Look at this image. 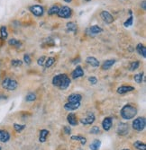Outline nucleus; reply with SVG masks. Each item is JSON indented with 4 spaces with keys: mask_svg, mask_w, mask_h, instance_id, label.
Masks as SVG:
<instances>
[{
    "mask_svg": "<svg viewBox=\"0 0 146 150\" xmlns=\"http://www.w3.org/2000/svg\"><path fill=\"white\" fill-rule=\"evenodd\" d=\"M100 16L102 18V20L105 23H112L114 22V17L111 13L108 11H102L101 13H100Z\"/></svg>",
    "mask_w": 146,
    "mask_h": 150,
    "instance_id": "nucleus-8",
    "label": "nucleus"
},
{
    "mask_svg": "<svg viewBox=\"0 0 146 150\" xmlns=\"http://www.w3.org/2000/svg\"><path fill=\"white\" fill-rule=\"evenodd\" d=\"M71 140H76V141H79L81 143V145H85L87 143V139L82 137V136H72L71 137Z\"/></svg>",
    "mask_w": 146,
    "mask_h": 150,
    "instance_id": "nucleus-26",
    "label": "nucleus"
},
{
    "mask_svg": "<svg viewBox=\"0 0 146 150\" xmlns=\"http://www.w3.org/2000/svg\"><path fill=\"white\" fill-rule=\"evenodd\" d=\"M88 81L90 82V84H92V85H96L98 83V79L95 76H90V77H88Z\"/></svg>",
    "mask_w": 146,
    "mask_h": 150,
    "instance_id": "nucleus-39",
    "label": "nucleus"
},
{
    "mask_svg": "<svg viewBox=\"0 0 146 150\" xmlns=\"http://www.w3.org/2000/svg\"><path fill=\"white\" fill-rule=\"evenodd\" d=\"M67 32H73V33H76L77 30H78V27H77V24L74 23V22H70L67 23Z\"/></svg>",
    "mask_w": 146,
    "mask_h": 150,
    "instance_id": "nucleus-23",
    "label": "nucleus"
},
{
    "mask_svg": "<svg viewBox=\"0 0 146 150\" xmlns=\"http://www.w3.org/2000/svg\"><path fill=\"white\" fill-rule=\"evenodd\" d=\"M82 96L78 93H72L68 97L69 103H80Z\"/></svg>",
    "mask_w": 146,
    "mask_h": 150,
    "instance_id": "nucleus-13",
    "label": "nucleus"
},
{
    "mask_svg": "<svg viewBox=\"0 0 146 150\" xmlns=\"http://www.w3.org/2000/svg\"><path fill=\"white\" fill-rule=\"evenodd\" d=\"M88 31L92 34H98V33L103 32V29L101 28V27H99L98 25H93V26H91L90 28L88 29Z\"/></svg>",
    "mask_w": 146,
    "mask_h": 150,
    "instance_id": "nucleus-21",
    "label": "nucleus"
},
{
    "mask_svg": "<svg viewBox=\"0 0 146 150\" xmlns=\"http://www.w3.org/2000/svg\"><path fill=\"white\" fill-rule=\"evenodd\" d=\"M134 146H135V147L136 149H138V150H146V145H145L144 143L139 141V140L135 141V142L134 143Z\"/></svg>",
    "mask_w": 146,
    "mask_h": 150,
    "instance_id": "nucleus-28",
    "label": "nucleus"
},
{
    "mask_svg": "<svg viewBox=\"0 0 146 150\" xmlns=\"http://www.w3.org/2000/svg\"><path fill=\"white\" fill-rule=\"evenodd\" d=\"M0 150H1V147H0Z\"/></svg>",
    "mask_w": 146,
    "mask_h": 150,
    "instance_id": "nucleus-45",
    "label": "nucleus"
},
{
    "mask_svg": "<svg viewBox=\"0 0 146 150\" xmlns=\"http://www.w3.org/2000/svg\"><path fill=\"white\" fill-rule=\"evenodd\" d=\"M123 150H129V149H123Z\"/></svg>",
    "mask_w": 146,
    "mask_h": 150,
    "instance_id": "nucleus-44",
    "label": "nucleus"
},
{
    "mask_svg": "<svg viewBox=\"0 0 146 150\" xmlns=\"http://www.w3.org/2000/svg\"><path fill=\"white\" fill-rule=\"evenodd\" d=\"M30 11L33 15H34L35 16H42L44 13V9L42 6L39 5H35V6H30Z\"/></svg>",
    "mask_w": 146,
    "mask_h": 150,
    "instance_id": "nucleus-7",
    "label": "nucleus"
},
{
    "mask_svg": "<svg viewBox=\"0 0 146 150\" xmlns=\"http://www.w3.org/2000/svg\"><path fill=\"white\" fill-rule=\"evenodd\" d=\"M142 6V9L143 10H145V0H143L142 1V5H141Z\"/></svg>",
    "mask_w": 146,
    "mask_h": 150,
    "instance_id": "nucleus-41",
    "label": "nucleus"
},
{
    "mask_svg": "<svg viewBox=\"0 0 146 150\" xmlns=\"http://www.w3.org/2000/svg\"><path fill=\"white\" fill-rule=\"evenodd\" d=\"M135 90V87L132 86H120L118 89H117V93H120V94H123V93H129V92H132Z\"/></svg>",
    "mask_w": 146,
    "mask_h": 150,
    "instance_id": "nucleus-15",
    "label": "nucleus"
},
{
    "mask_svg": "<svg viewBox=\"0 0 146 150\" xmlns=\"http://www.w3.org/2000/svg\"><path fill=\"white\" fill-rule=\"evenodd\" d=\"M95 119H96V118H95L94 113L91 112H88L86 118L80 119V122H81V123H82L83 125H91V124L94 123Z\"/></svg>",
    "mask_w": 146,
    "mask_h": 150,
    "instance_id": "nucleus-6",
    "label": "nucleus"
},
{
    "mask_svg": "<svg viewBox=\"0 0 146 150\" xmlns=\"http://www.w3.org/2000/svg\"><path fill=\"white\" fill-rule=\"evenodd\" d=\"M0 36H1L2 40H6L8 33H7V30H6V26H2L0 28Z\"/></svg>",
    "mask_w": 146,
    "mask_h": 150,
    "instance_id": "nucleus-27",
    "label": "nucleus"
},
{
    "mask_svg": "<svg viewBox=\"0 0 146 150\" xmlns=\"http://www.w3.org/2000/svg\"><path fill=\"white\" fill-rule=\"evenodd\" d=\"M142 77H143V74L142 73H140V74H136L134 78H135V81L136 82L137 84H141L142 82Z\"/></svg>",
    "mask_w": 146,
    "mask_h": 150,
    "instance_id": "nucleus-31",
    "label": "nucleus"
},
{
    "mask_svg": "<svg viewBox=\"0 0 146 150\" xmlns=\"http://www.w3.org/2000/svg\"><path fill=\"white\" fill-rule=\"evenodd\" d=\"M64 1H65L66 3H71V0H64Z\"/></svg>",
    "mask_w": 146,
    "mask_h": 150,
    "instance_id": "nucleus-42",
    "label": "nucleus"
},
{
    "mask_svg": "<svg viewBox=\"0 0 146 150\" xmlns=\"http://www.w3.org/2000/svg\"><path fill=\"white\" fill-rule=\"evenodd\" d=\"M35 99H36V95L33 93H28L27 95H26V98H25V100L27 102H33Z\"/></svg>",
    "mask_w": 146,
    "mask_h": 150,
    "instance_id": "nucleus-32",
    "label": "nucleus"
},
{
    "mask_svg": "<svg viewBox=\"0 0 146 150\" xmlns=\"http://www.w3.org/2000/svg\"><path fill=\"white\" fill-rule=\"evenodd\" d=\"M128 131H129V127L125 123H120L116 129L117 134L121 135V136H125V135L128 134Z\"/></svg>",
    "mask_w": 146,
    "mask_h": 150,
    "instance_id": "nucleus-9",
    "label": "nucleus"
},
{
    "mask_svg": "<svg viewBox=\"0 0 146 150\" xmlns=\"http://www.w3.org/2000/svg\"><path fill=\"white\" fill-rule=\"evenodd\" d=\"M8 44L9 45H11V46H15V47H16V48H20L21 46H22V42H20V40H16V39H10L9 40H8Z\"/></svg>",
    "mask_w": 146,
    "mask_h": 150,
    "instance_id": "nucleus-24",
    "label": "nucleus"
},
{
    "mask_svg": "<svg viewBox=\"0 0 146 150\" xmlns=\"http://www.w3.org/2000/svg\"><path fill=\"white\" fill-rule=\"evenodd\" d=\"M52 85L59 87L61 90L67 89L71 85V79L66 74L57 75L52 79Z\"/></svg>",
    "mask_w": 146,
    "mask_h": 150,
    "instance_id": "nucleus-1",
    "label": "nucleus"
},
{
    "mask_svg": "<svg viewBox=\"0 0 146 150\" xmlns=\"http://www.w3.org/2000/svg\"><path fill=\"white\" fill-rule=\"evenodd\" d=\"M121 116L125 120H132L137 114V109L131 104L125 105L121 110Z\"/></svg>",
    "mask_w": 146,
    "mask_h": 150,
    "instance_id": "nucleus-2",
    "label": "nucleus"
},
{
    "mask_svg": "<svg viewBox=\"0 0 146 150\" xmlns=\"http://www.w3.org/2000/svg\"><path fill=\"white\" fill-rule=\"evenodd\" d=\"M49 135V131L47 129H42L40 131V136H39V141L41 143H44L46 141V139Z\"/></svg>",
    "mask_w": 146,
    "mask_h": 150,
    "instance_id": "nucleus-17",
    "label": "nucleus"
},
{
    "mask_svg": "<svg viewBox=\"0 0 146 150\" xmlns=\"http://www.w3.org/2000/svg\"><path fill=\"white\" fill-rule=\"evenodd\" d=\"M57 15L60 18L68 19L71 16V9L69 6H62L60 8Z\"/></svg>",
    "mask_w": 146,
    "mask_h": 150,
    "instance_id": "nucleus-5",
    "label": "nucleus"
},
{
    "mask_svg": "<svg viewBox=\"0 0 146 150\" xmlns=\"http://www.w3.org/2000/svg\"><path fill=\"white\" fill-rule=\"evenodd\" d=\"M2 86L3 88L8 90V91H14L17 88L18 86V83L15 80V79H12V78H6L3 80V83H2Z\"/></svg>",
    "mask_w": 146,
    "mask_h": 150,
    "instance_id": "nucleus-3",
    "label": "nucleus"
},
{
    "mask_svg": "<svg viewBox=\"0 0 146 150\" xmlns=\"http://www.w3.org/2000/svg\"><path fill=\"white\" fill-rule=\"evenodd\" d=\"M55 62V59L54 58H52V57H50L48 58L45 62H44V67H45V69H48V67H50L51 65H53Z\"/></svg>",
    "mask_w": 146,
    "mask_h": 150,
    "instance_id": "nucleus-29",
    "label": "nucleus"
},
{
    "mask_svg": "<svg viewBox=\"0 0 146 150\" xmlns=\"http://www.w3.org/2000/svg\"><path fill=\"white\" fill-rule=\"evenodd\" d=\"M67 120H68V122L70 123V125H71V126H77L78 125V120H77V117L74 113H70L67 117Z\"/></svg>",
    "mask_w": 146,
    "mask_h": 150,
    "instance_id": "nucleus-16",
    "label": "nucleus"
},
{
    "mask_svg": "<svg viewBox=\"0 0 146 150\" xmlns=\"http://www.w3.org/2000/svg\"><path fill=\"white\" fill-rule=\"evenodd\" d=\"M11 64L13 67H20V66H22L23 61H21L20 59H13L11 61Z\"/></svg>",
    "mask_w": 146,
    "mask_h": 150,
    "instance_id": "nucleus-35",
    "label": "nucleus"
},
{
    "mask_svg": "<svg viewBox=\"0 0 146 150\" xmlns=\"http://www.w3.org/2000/svg\"><path fill=\"white\" fill-rule=\"evenodd\" d=\"M100 146H101V141L99 139H95L90 144L89 148L90 150H99Z\"/></svg>",
    "mask_w": 146,
    "mask_h": 150,
    "instance_id": "nucleus-20",
    "label": "nucleus"
},
{
    "mask_svg": "<svg viewBox=\"0 0 146 150\" xmlns=\"http://www.w3.org/2000/svg\"><path fill=\"white\" fill-rule=\"evenodd\" d=\"M102 127L105 131H108L112 127V119L109 117L105 118L104 120L102 121Z\"/></svg>",
    "mask_w": 146,
    "mask_h": 150,
    "instance_id": "nucleus-12",
    "label": "nucleus"
},
{
    "mask_svg": "<svg viewBox=\"0 0 146 150\" xmlns=\"http://www.w3.org/2000/svg\"><path fill=\"white\" fill-rule=\"evenodd\" d=\"M10 139V135L6 130L0 129V141L1 142H7Z\"/></svg>",
    "mask_w": 146,
    "mask_h": 150,
    "instance_id": "nucleus-14",
    "label": "nucleus"
},
{
    "mask_svg": "<svg viewBox=\"0 0 146 150\" xmlns=\"http://www.w3.org/2000/svg\"><path fill=\"white\" fill-rule=\"evenodd\" d=\"M115 63V59H109V60H107V61H105L104 64L102 65V69L104 70H108L109 69L110 67Z\"/></svg>",
    "mask_w": 146,
    "mask_h": 150,
    "instance_id": "nucleus-22",
    "label": "nucleus"
},
{
    "mask_svg": "<svg viewBox=\"0 0 146 150\" xmlns=\"http://www.w3.org/2000/svg\"><path fill=\"white\" fill-rule=\"evenodd\" d=\"M85 1H87V2H89V1H90V0H85Z\"/></svg>",
    "mask_w": 146,
    "mask_h": 150,
    "instance_id": "nucleus-43",
    "label": "nucleus"
},
{
    "mask_svg": "<svg viewBox=\"0 0 146 150\" xmlns=\"http://www.w3.org/2000/svg\"><path fill=\"white\" fill-rule=\"evenodd\" d=\"M140 66V62L139 61H134L132 62L130 65V71H135V69H137Z\"/></svg>",
    "mask_w": 146,
    "mask_h": 150,
    "instance_id": "nucleus-30",
    "label": "nucleus"
},
{
    "mask_svg": "<svg viewBox=\"0 0 146 150\" xmlns=\"http://www.w3.org/2000/svg\"><path fill=\"white\" fill-rule=\"evenodd\" d=\"M24 128H25V125H20V124H16V123L14 124V129L17 132H21Z\"/></svg>",
    "mask_w": 146,
    "mask_h": 150,
    "instance_id": "nucleus-34",
    "label": "nucleus"
},
{
    "mask_svg": "<svg viewBox=\"0 0 146 150\" xmlns=\"http://www.w3.org/2000/svg\"><path fill=\"white\" fill-rule=\"evenodd\" d=\"M24 61L25 62V64H27V65L31 64V59H30V56L28 55V54H25V55L24 56Z\"/></svg>",
    "mask_w": 146,
    "mask_h": 150,
    "instance_id": "nucleus-38",
    "label": "nucleus"
},
{
    "mask_svg": "<svg viewBox=\"0 0 146 150\" xmlns=\"http://www.w3.org/2000/svg\"><path fill=\"white\" fill-rule=\"evenodd\" d=\"M100 132V129L98 126H93L90 129V133L91 134H98Z\"/></svg>",
    "mask_w": 146,
    "mask_h": 150,
    "instance_id": "nucleus-36",
    "label": "nucleus"
},
{
    "mask_svg": "<svg viewBox=\"0 0 146 150\" xmlns=\"http://www.w3.org/2000/svg\"><path fill=\"white\" fill-rule=\"evenodd\" d=\"M45 60H46V58H45L44 56H42L41 58H39V59H38L37 63H38V65H39V66H43V65H44Z\"/></svg>",
    "mask_w": 146,
    "mask_h": 150,
    "instance_id": "nucleus-37",
    "label": "nucleus"
},
{
    "mask_svg": "<svg viewBox=\"0 0 146 150\" xmlns=\"http://www.w3.org/2000/svg\"><path fill=\"white\" fill-rule=\"evenodd\" d=\"M136 50H137V52L140 54V55H142L143 58H146V48L144 47V45H142V43L137 44Z\"/></svg>",
    "mask_w": 146,
    "mask_h": 150,
    "instance_id": "nucleus-19",
    "label": "nucleus"
},
{
    "mask_svg": "<svg viewBox=\"0 0 146 150\" xmlns=\"http://www.w3.org/2000/svg\"><path fill=\"white\" fill-rule=\"evenodd\" d=\"M64 132H65V134L70 135V134H71V128H70L69 126H65V127H64Z\"/></svg>",
    "mask_w": 146,
    "mask_h": 150,
    "instance_id": "nucleus-40",
    "label": "nucleus"
},
{
    "mask_svg": "<svg viewBox=\"0 0 146 150\" xmlns=\"http://www.w3.org/2000/svg\"><path fill=\"white\" fill-rule=\"evenodd\" d=\"M71 76H72V78H74V79L78 78V77H81V76H84V70L82 69L81 67L78 66L76 69L72 71Z\"/></svg>",
    "mask_w": 146,
    "mask_h": 150,
    "instance_id": "nucleus-10",
    "label": "nucleus"
},
{
    "mask_svg": "<svg viewBox=\"0 0 146 150\" xmlns=\"http://www.w3.org/2000/svg\"><path fill=\"white\" fill-rule=\"evenodd\" d=\"M86 61H87L91 67H97L99 66V61H98L96 58H94V57H88L87 59H86Z\"/></svg>",
    "mask_w": 146,
    "mask_h": 150,
    "instance_id": "nucleus-18",
    "label": "nucleus"
},
{
    "mask_svg": "<svg viewBox=\"0 0 146 150\" xmlns=\"http://www.w3.org/2000/svg\"><path fill=\"white\" fill-rule=\"evenodd\" d=\"M80 106V103H67L65 105H64V109L67 111H75L77 109L79 108Z\"/></svg>",
    "mask_w": 146,
    "mask_h": 150,
    "instance_id": "nucleus-11",
    "label": "nucleus"
},
{
    "mask_svg": "<svg viewBox=\"0 0 146 150\" xmlns=\"http://www.w3.org/2000/svg\"><path fill=\"white\" fill-rule=\"evenodd\" d=\"M60 10V7L58 6H52L49 10H48V15L49 16H53V15H57L58 12Z\"/></svg>",
    "mask_w": 146,
    "mask_h": 150,
    "instance_id": "nucleus-25",
    "label": "nucleus"
},
{
    "mask_svg": "<svg viewBox=\"0 0 146 150\" xmlns=\"http://www.w3.org/2000/svg\"><path fill=\"white\" fill-rule=\"evenodd\" d=\"M146 125V120L143 117H139L132 121V128L137 131H142Z\"/></svg>",
    "mask_w": 146,
    "mask_h": 150,
    "instance_id": "nucleus-4",
    "label": "nucleus"
},
{
    "mask_svg": "<svg viewBox=\"0 0 146 150\" xmlns=\"http://www.w3.org/2000/svg\"><path fill=\"white\" fill-rule=\"evenodd\" d=\"M132 23H134V17H132V16H131L125 22L124 25H125V27H130V26L132 25Z\"/></svg>",
    "mask_w": 146,
    "mask_h": 150,
    "instance_id": "nucleus-33",
    "label": "nucleus"
}]
</instances>
